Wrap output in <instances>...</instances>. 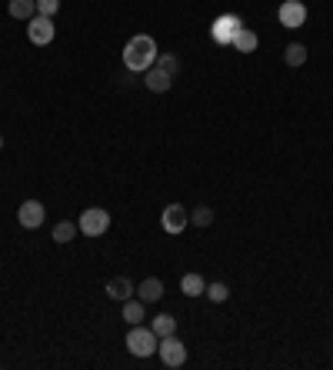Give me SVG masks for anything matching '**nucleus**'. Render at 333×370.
I'll list each match as a JSON object with an SVG mask.
<instances>
[{
    "mask_svg": "<svg viewBox=\"0 0 333 370\" xmlns=\"http://www.w3.org/2000/svg\"><path fill=\"white\" fill-rule=\"evenodd\" d=\"M257 44H260V37L254 31H247V27H240V31H237V37H233V50H240V54H254V50H257Z\"/></svg>",
    "mask_w": 333,
    "mask_h": 370,
    "instance_id": "nucleus-13",
    "label": "nucleus"
},
{
    "mask_svg": "<svg viewBox=\"0 0 333 370\" xmlns=\"http://www.w3.org/2000/svg\"><path fill=\"white\" fill-rule=\"evenodd\" d=\"M144 84H147V91H153V93H166L170 87H173V77L166 74L164 67L153 63L150 70H144Z\"/></svg>",
    "mask_w": 333,
    "mask_h": 370,
    "instance_id": "nucleus-10",
    "label": "nucleus"
},
{
    "mask_svg": "<svg viewBox=\"0 0 333 370\" xmlns=\"http://www.w3.org/2000/svg\"><path fill=\"white\" fill-rule=\"evenodd\" d=\"M77 231H80V227H77L74 220H61V224L54 227V240H57V244H70L77 237Z\"/></svg>",
    "mask_w": 333,
    "mask_h": 370,
    "instance_id": "nucleus-17",
    "label": "nucleus"
},
{
    "mask_svg": "<svg viewBox=\"0 0 333 370\" xmlns=\"http://www.w3.org/2000/svg\"><path fill=\"white\" fill-rule=\"evenodd\" d=\"M57 10H61V0H37V14L54 17Z\"/></svg>",
    "mask_w": 333,
    "mask_h": 370,
    "instance_id": "nucleus-23",
    "label": "nucleus"
},
{
    "mask_svg": "<svg viewBox=\"0 0 333 370\" xmlns=\"http://www.w3.org/2000/svg\"><path fill=\"white\" fill-rule=\"evenodd\" d=\"M284 61H287L290 67H300V63L307 61V47H303V44H290L287 50H284Z\"/></svg>",
    "mask_w": 333,
    "mask_h": 370,
    "instance_id": "nucleus-19",
    "label": "nucleus"
},
{
    "mask_svg": "<svg viewBox=\"0 0 333 370\" xmlns=\"http://www.w3.org/2000/svg\"><path fill=\"white\" fill-rule=\"evenodd\" d=\"M157 354L164 360L166 367H183L187 364V347H183V340L177 334H170V337H160L157 344Z\"/></svg>",
    "mask_w": 333,
    "mask_h": 370,
    "instance_id": "nucleus-4",
    "label": "nucleus"
},
{
    "mask_svg": "<svg viewBox=\"0 0 333 370\" xmlns=\"http://www.w3.org/2000/svg\"><path fill=\"white\" fill-rule=\"evenodd\" d=\"M157 67H164L166 74H170V77H173V74H177V67H180V63H177V57H170V54H157Z\"/></svg>",
    "mask_w": 333,
    "mask_h": 370,
    "instance_id": "nucleus-22",
    "label": "nucleus"
},
{
    "mask_svg": "<svg viewBox=\"0 0 333 370\" xmlns=\"http://www.w3.org/2000/svg\"><path fill=\"white\" fill-rule=\"evenodd\" d=\"M44 203L40 201H24L20 203V210H17V220H20V227H27V231H37L40 224H44Z\"/></svg>",
    "mask_w": 333,
    "mask_h": 370,
    "instance_id": "nucleus-8",
    "label": "nucleus"
},
{
    "mask_svg": "<svg viewBox=\"0 0 333 370\" xmlns=\"http://www.w3.org/2000/svg\"><path fill=\"white\" fill-rule=\"evenodd\" d=\"M157 344H160V337L153 334V327L134 324V327H130V334H127V350H130L134 357H150V354H157Z\"/></svg>",
    "mask_w": 333,
    "mask_h": 370,
    "instance_id": "nucleus-2",
    "label": "nucleus"
},
{
    "mask_svg": "<svg viewBox=\"0 0 333 370\" xmlns=\"http://www.w3.org/2000/svg\"><path fill=\"white\" fill-rule=\"evenodd\" d=\"M160 224H164L166 233H183V231H187V224H190V214L183 210L180 203H170V207H164Z\"/></svg>",
    "mask_w": 333,
    "mask_h": 370,
    "instance_id": "nucleus-9",
    "label": "nucleus"
},
{
    "mask_svg": "<svg viewBox=\"0 0 333 370\" xmlns=\"http://www.w3.org/2000/svg\"><path fill=\"white\" fill-rule=\"evenodd\" d=\"M134 293H137L134 280H127V277H114L110 284H107V297H110V300H117V304H123V300H130Z\"/></svg>",
    "mask_w": 333,
    "mask_h": 370,
    "instance_id": "nucleus-11",
    "label": "nucleus"
},
{
    "mask_svg": "<svg viewBox=\"0 0 333 370\" xmlns=\"http://www.w3.org/2000/svg\"><path fill=\"white\" fill-rule=\"evenodd\" d=\"M7 14L14 17V20H31L37 14V0H10Z\"/></svg>",
    "mask_w": 333,
    "mask_h": 370,
    "instance_id": "nucleus-14",
    "label": "nucleus"
},
{
    "mask_svg": "<svg viewBox=\"0 0 333 370\" xmlns=\"http://www.w3.org/2000/svg\"><path fill=\"white\" fill-rule=\"evenodd\" d=\"M0 151H3V137H0Z\"/></svg>",
    "mask_w": 333,
    "mask_h": 370,
    "instance_id": "nucleus-24",
    "label": "nucleus"
},
{
    "mask_svg": "<svg viewBox=\"0 0 333 370\" xmlns=\"http://www.w3.org/2000/svg\"><path fill=\"white\" fill-rule=\"evenodd\" d=\"M123 63H127V70H130V74H144V70H150L153 63H157V40L147 37V33H137L134 40L123 47Z\"/></svg>",
    "mask_w": 333,
    "mask_h": 370,
    "instance_id": "nucleus-1",
    "label": "nucleus"
},
{
    "mask_svg": "<svg viewBox=\"0 0 333 370\" xmlns=\"http://www.w3.org/2000/svg\"><path fill=\"white\" fill-rule=\"evenodd\" d=\"M54 17H44V14H33L31 17V27H27V37H31V44L37 47H47L54 40Z\"/></svg>",
    "mask_w": 333,
    "mask_h": 370,
    "instance_id": "nucleus-5",
    "label": "nucleus"
},
{
    "mask_svg": "<svg viewBox=\"0 0 333 370\" xmlns=\"http://www.w3.org/2000/svg\"><path fill=\"white\" fill-rule=\"evenodd\" d=\"M243 27V20L237 14H224V17H217L213 20V40L217 44H233V37H237V31Z\"/></svg>",
    "mask_w": 333,
    "mask_h": 370,
    "instance_id": "nucleus-6",
    "label": "nucleus"
},
{
    "mask_svg": "<svg viewBox=\"0 0 333 370\" xmlns=\"http://www.w3.org/2000/svg\"><path fill=\"white\" fill-rule=\"evenodd\" d=\"M173 330H177V321H173L170 314H160V317L153 321V334H157V337H170Z\"/></svg>",
    "mask_w": 333,
    "mask_h": 370,
    "instance_id": "nucleus-18",
    "label": "nucleus"
},
{
    "mask_svg": "<svg viewBox=\"0 0 333 370\" xmlns=\"http://www.w3.org/2000/svg\"><path fill=\"white\" fill-rule=\"evenodd\" d=\"M190 220H194V227H210V224H213V210L207 207V203H200V207H194Z\"/></svg>",
    "mask_w": 333,
    "mask_h": 370,
    "instance_id": "nucleus-21",
    "label": "nucleus"
},
{
    "mask_svg": "<svg viewBox=\"0 0 333 370\" xmlns=\"http://www.w3.org/2000/svg\"><path fill=\"white\" fill-rule=\"evenodd\" d=\"M77 227H80V233H87V237H104L110 231V214H107L104 207H87L80 214V220H77Z\"/></svg>",
    "mask_w": 333,
    "mask_h": 370,
    "instance_id": "nucleus-3",
    "label": "nucleus"
},
{
    "mask_svg": "<svg viewBox=\"0 0 333 370\" xmlns=\"http://www.w3.org/2000/svg\"><path fill=\"white\" fill-rule=\"evenodd\" d=\"M203 293L210 297L213 304H224V300L230 297V287L224 284V280H217V284H207V291H203Z\"/></svg>",
    "mask_w": 333,
    "mask_h": 370,
    "instance_id": "nucleus-20",
    "label": "nucleus"
},
{
    "mask_svg": "<svg viewBox=\"0 0 333 370\" xmlns=\"http://www.w3.org/2000/svg\"><path fill=\"white\" fill-rule=\"evenodd\" d=\"M180 291L187 293V297H200V293L207 291V280L200 277V274H183V280H180Z\"/></svg>",
    "mask_w": 333,
    "mask_h": 370,
    "instance_id": "nucleus-15",
    "label": "nucleus"
},
{
    "mask_svg": "<svg viewBox=\"0 0 333 370\" xmlns=\"http://www.w3.org/2000/svg\"><path fill=\"white\" fill-rule=\"evenodd\" d=\"M277 17H280V27L297 31V27H303V20H307V7H303L300 0H284L280 10H277Z\"/></svg>",
    "mask_w": 333,
    "mask_h": 370,
    "instance_id": "nucleus-7",
    "label": "nucleus"
},
{
    "mask_svg": "<svg viewBox=\"0 0 333 370\" xmlns=\"http://www.w3.org/2000/svg\"><path fill=\"white\" fill-rule=\"evenodd\" d=\"M144 300L140 297H130V300H123V321H130V324H140L144 321Z\"/></svg>",
    "mask_w": 333,
    "mask_h": 370,
    "instance_id": "nucleus-16",
    "label": "nucleus"
},
{
    "mask_svg": "<svg viewBox=\"0 0 333 370\" xmlns=\"http://www.w3.org/2000/svg\"><path fill=\"white\" fill-rule=\"evenodd\" d=\"M137 297H140L144 304H157V300L164 297V284H160L157 277L140 280V287H137Z\"/></svg>",
    "mask_w": 333,
    "mask_h": 370,
    "instance_id": "nucleus-12",
    "label": "nucleus"
}]
</instances>
